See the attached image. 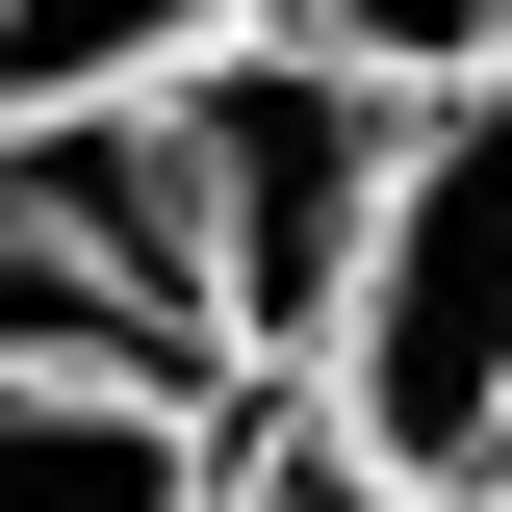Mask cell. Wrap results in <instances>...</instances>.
Masks as SVG:
<instances>
[{
    "label": "cell",
    "instance_id": "obj_1",
    "mask_svg": "<svg viewBox=\"0 0 512 512\" xmlns=\"http://www.w3.org/2000/svg\"><path fill=\"white\" fill-rule=\"evenodd\" d=\"M128 128H154V231H180V308H205V359H231V410L308 384L333 282H359V231H384L410 103L333 77V52H282V26H231V52H180Z\"/></svg>",
    "mask_w": 512,
    "mask_h": 512
},
{
    "label": "cell",
    "instance_id": "obj_2",
    "mask_svg": "<svg viewBox=\"0 0 512 512\" xmlns=\"http://www.w3.org/2000/svg\"><path fill=\"white\" fill-rule=\"evenodd\" d=\"M256 410H308L359 487H512V77L487 103H410L384 231L333 282L308 384H256Z\"/></svg>",
    "mask_w": 512,
    "mask_h": 512
},
{
    "label": "cell",
    "instance_id": "obj_3",
    "mask_svg": "<svg viewBox=\"0 0 512 512\" xmlns=\"http://www.w3.org/2000/svg\"><path fill=\"white\" fill-rule=\"evenodd\" d=\"M0 384H154V410H231L180 308V231H154V128L77 103V128H0Z\"/></svg>",
    "mask_w": 512,
    "mask_h": 512
},
{
    "label": "cell",
    "instance_id": "obj_4",
    "mask_svg": "<svg viewBox=\"0 0 512 512\" xmlns=\"http://www.w3.org/2000/svg\"><path fill=\"white\" fill-rule=\"evenodd\" d=\"M0 512H231V410H154V384H0Z\"/></svg>",
    "mask_w": 512,
    "mask_h": 512
},
{
    "label": "cell",
    "instance_id": "obj_5",
    "mask_svg": "<svg viewBox=\"0 0 512 512\" xmlns=\"http://www.w3.org/2000/svg\"><path fill=\"white\" fill-rule=\"evenodd\" d=\"M282 52L384 77V103H487L512 77V0H282Z\"/></svg>",
    "mask_w": 512,
    "mask_h": 512
}]
</instances>
